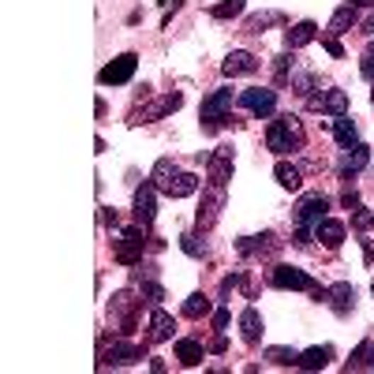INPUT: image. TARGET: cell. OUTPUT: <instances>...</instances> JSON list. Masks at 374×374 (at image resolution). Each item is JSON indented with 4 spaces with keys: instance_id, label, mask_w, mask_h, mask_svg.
<instances>
[{
    "instance_id": "6da1fadb",
    "label": "cell",
    "mask_w": 374,
    "mask_h": 374,
    "mask_svg": "<svg viewBox=\"0 0 374 374\" xmlns=\"http://www.w3.org/2000/svg\"><path fill=\"white\" fill-rule=\"evenodd\" d=\"M150 180H154L157 191L169 195V198H191V195L198 191V183H203V180L195 176V172H180L172 157H162V162L154 165Z\"/></svg>"
},
{
    "instance_id": "7a4b0ae2",
    "label": "cell",
    "mask_w": 374,
    "mask_h": 374,
    "mask_svg": "<svg viewBox=\"0 0 374 374\" xmlns=\"http://www.w3.org/2000/svg\"><path fill=\"white\" fill-rule=\"evenodd\" d=\"M303 142H307V131L296 116H277L270 128H266V146L277 154V157H285V154H296L303 150Z\"/></svg>"
},
{
    "instance_id": "3957f363",
    "label": "cell",
    "mask_w": 374,
    "mask_h": 374,
    "mask_svg": "<svg viewBox=\"0 0 374 374\" xmlns=\"http://www.w3.org/2000/svg\"><path fill=\"white\" fill-rule=\"evenodd\" d=\"M139 311H142V300H139L131 288H120V292H113V300H109V322L116 326V333H120V337L135 333Z\"/></svg>"
},
{
    "instance_id": "277c9868",
    "label": "cell",
    "mask_w": 374,
    "mask_h": 374,
    "mask_svg": "<svg viewBox=\"0 0 374 374\" xmlns=\"http://www.w3.org/2000/svg\"><path fill=\"white\" fill-rule=\"evenodd\" d=\"M270 285L285 288V292H311V296H318V300H326V292H329V288L318 285L311 273L296 270V266H273V270H270Z\"/></svg>"
},
{
    "instance_id": "5b68a950",
    "label": "cell",
    "mask_w": 374,
    "mask_h": 374,
    "mask_svg": "<svg viewBox=\"0 0 374 374\" xmlns=\"http://www.w3.org/2000/svg\"><path fill=\"white\" fill-rule=\"evenodd\" d=\"M142 251H146V232L142 225H135V229H124L116 239H113V259L120 266H139L142 262Z\"/></svg>"
},
{
    "instance_id": "8992f818",
    "label": "cell",
    "mask_w": 374,
    "mask_h": 374,
    "mask_svg": "<svg viewBox=\"0 0 374 374\" xmlns=\"http://www.w3.org/2000/svg\"><path fill=\"white\" fill-rule=\"evenodd\" d=\"M139 359H142V348H139V344H131V341H113L109 348L101 344V352H98V370L131 367V363H139Z\"/></svg>"
},
{
    "instance_id": "52a82bcc",
    "label": "cell",
    "mask_w": 374,
    "mask_h": 374,
    "mask_svg": "<svg viewBox=\"0 0 374 374\" xmlns=\"http://www.w3.org/2000/svg\"><path fill=\"white\" fill-rule=\"evenodd\" d=\"M135 68H139V57H135V52H120L116 60H109V64L98 72V83H101V86H124V83H131Z\"/></svg>"
},
{
    "instance_id": "ba28073f",
    "label": "cell",
    "mask_w": 374,
    "mask_h": 374,
    "mask_svg": "<svg viewBox=\"0 0 374 374\" xmlns=\"http://www.w3.org/2000/svg\"><path fill=\"white\" fill-rule=\"evenodd\" d=\"M229 109H232V90L229 86H221V90H213L210 98L203 101V128L206 131H213L217 128V120H229Z\"/></svg>"
},
{
    "instance_id": "9c48e42d",
    "label": "cell",
    "mask_w": 374,
    "mask_h": 374,
    "mask_svg": "<svg viewBox=\"0 0 374 374\" xmlns=\"http://www.w3.org/2000/svg\"><path fill=\"white\" fill-rule=\"evenodd\" d=\"M221 206H225V187L210 183V187H206V195H203V206H198V213H195L198 232H210L213 225H217V217H221Z\"/></svg>"
},
{
    "instance_id": "30bf717a",
    "label": "cell",
    "mask_w": 374,
    "mask_h": 374,
    "mask_svg": "<svg viewBox=\"0 0 374 374\" xmlns=\"http://www.w3.org/2000/svg\"><path fill=\"white\" fill-rule=\"evenodd\" d=\"M236 251L244 259H273L277 251H280V239L273 232H262V236H244V239H236Z\"/></svg>"
},
{
    "instance_id": "8fae6325",
    "label": "cell",
    "mask_w": 374,
    "mask_h": 374,
    "mask_svg": "<svg viewBox=\"0 0 374 374\" xmlns=\"http://www.w3.org/2000/svg\"><path fill=\"white\" fill-rule=\"evenodd\" d=\"M206 180L217 187H229L232 180V146H217L213 154H206Z\"/></svg>"
},
{
    "instance_id": "7c38bea8",
    "label": "cell",
    "mask_w": 374,
    "mask_h": 374,
    "mask_svg": "<svg viewBox=\"0 0 374 374\" xmlns=\"http://www.w3.org/2000/svg\"><path fill=\"white\" fill-rule=\"evenodd\" d=\"M239 105H244L247 113H255L259 120L262 116H273V109H277V90H270V86H251V90L239 94Z\"/></svg>"
},
{
    "instance_id": "4fadbf2b",
    "label": "cell",
    "mask_w": 374,
    "mask_h": 374,
    "mask_svg": "<svg viewBox=\"0 0 374 374\" xmlns=\"http://www.w3.org/2000/svg\"><path fill=\"white\" fill-rule=\"evenodd\" d=\"M326 210H329L326 195H303L300 206H296V225H300V229H314V225L326 217Z\"/></svg>"
},
{
    "instance_id": "5bb4252c",
    "label": "cell",
    "mask_w": 374,
    "mask_h": 374,
    "mask_svg": "<svg viewBox=\"0 0 374 374\" xmlns=\"http://www.w3.org/2000/svg\"><path fill=\"white\" fill-rule=\"evenodd\" d=\"M180 105H183V94H180V90H172V94H165V98H157L154 105L139 109L131 124H154V120H162V116H169V113H176Z\"/></svg>"
},
{
    "instance_id": "9a60e30c",
    "label": "cell",
    "mask_w": 374,
    "mask_h": 374,
    "mask_svg": "<svg viewBox=\"0 0 374 374\" xmlns=\"http://www.w3.org/2000/svg\"><path fill=\"white\" fill-rule=\"evenodd\" d=\"M154 217H157V187L154 180H146L142 187H135V221L142 229H150Z\"/></svg>"
},
{
    "instance_id": "2e32d148",
    "label": "cell",
    "mask_w": 374,
    "mask_h": 374,
    "mask_svg": "<svg viewBox=\"0 0 374 374\" xmlns=\"http://www.w3.org/2000/svg\"><path fill=\"white\" fill-rule=\"evenodd\" d=\"M326 303L333 307V314H352V307H356V285H348V280H337V285H329L326 292Z\"/></svg>"
},
{
    "instance_id": "e0dca14e",
    "label": "cell",
    "mask_w": 374,
    "mask_h": 374,
    "mask_svg": "<svg viewBox=\"0 0 374 374\" xmlns=\"http://www.w3.org/2000/svg\"><path fill=\"white\" fill-rule=\"evenodd\" d=\"M259 68H262L259 57H251V52H244V49L229 52V57H225V64H221V72L229 75V79H236V75H255Z\"/></svg>"
},
{
    "instance_id": "ac0fdd59",
    "label": "cell",
    "mask_w": 374,
    "mask_h": 374,
    "mask_svg": "<svg viewBox=\"0 0 374 374\" xmlns=\"http://www.w3.org/2000/svg\"><path fill=\"white\" fill-rule=\"evenodd\" d=\"M314 239H318L326 251H337V247L344 244V225L333 221V217H322V221L314 225Z\"/></svg>"
},
{
    "instance_id": "d6986e66",
    "label": "cell",
    "mask_w": 374,
    "mask_h": 374,
    "mask_svg": "<svg viewBox=\"0 0 374 374\" xmlns=\"http://www.w3.org/2000/svg\"><path fill=\"white\" fill-rule=\"evenodd\" d=\"M314 109H322L329 116H344V113H348V94L337 90V86H329V90H322L314 98Z\"/></svg>"
},
{
    "instance_id": "ffe728a7",
    "label": "cell",
    "mask_w": 374,
    "mask_h": 374,
    "mask_svg": "<svg viewBox=\"0 0 374 374\" xmlns=\"http://www.w3.org/2000/svg\"><path fill=\"white\" fill-rule=\"evenodd\" d=\"M172 329H176V322H172V314L169 311H157L150 314V333H146V341L150 344H162V341H172Z\"/></svg>"
},
{
    "instance_id": "44dd1931",
    "label": "cell",
    "mask_w": 374,
    "mask_h": 374,
    "mask_svg": "<svg viewBox=\"0 0 374 374\" xmlns=\"http://www.w3.org/2000/svg\"><path fill=\"white\" fill-rule=\"evenodd\" d=\"M356 19H359L356 4L337 8V11H333V19H329V26H326V38H341V34H348L352 26H356Z\"/></svg>"
},
{
    "instance_id": "7402d4cb",
    "label": "cell",
    "mask_w": 374,
    "mask_h": 374,
    "mask_svg": "<svg viewBox=\"0 0 374 374\" xmlns=\"http://www.w3.org/2000/svg\"><path fill=\"white\" fill-rule=\"evenodd\" d=\"M329 359H333V348H329V344H314V348L300 352L296 367H300V370H322V367H329Z\"/></svg>"
},
{
    "instance_id": "603a6c76",
    "label": "cell",
    "mask_w": 374,
    "mask_h": 374,
    "mask_svg": "<svg viewBox=\"0 0 374 374\" xmlns=\"http://www.w3.org/2000/svg\"><path fill=\"white\" fill-rule=\"evenodd\" d=\"M367 165H370V146L356 142L352 150H348V157H344V165H341V176H344V180H352L356 172H363Z\"/></svg>"
},
{
    "instance_id": "cb8c5ba5",
    "label": "cell",
    "mask_w": 374,
    "mask_h": 374,
    "mask_svg": "<svg viewBox=\"0 0 374 374\" xmlns=\"http://www.w3.org/2000/svg\"><path fill=\"white\" fill-rule=\"evenodd\" d=\"M239 337H244V344L262 341V314L255 311V307H247V311L239 314Z\"/></svg>"
},
{
    "instance_id": "d4e9b609",
    "label": "cell",
    "mask_w": 374,
    "mask_h": 374,
    "mask_svg": "<svg viewBox=\"0 0 374 374\" xmlns=\"http://www.w3.org/2000/svg\"><path fill=\"white\" fill-rule=\"evenodd\" d=\"M314 38H318V26L311 19H303V23L292 26V30H285V45L288 49H303V45H311Z\"/></svg>"
},
{
    "instance_id": "484cf974",
    "label": "cell",
    "mask_w": 374,
    "mask_h": 374,
    "mask_svg": "<svg viewBox=\"0 0 374 374\" xmlns=\"http://www.w3.org/2000/svg\"><path fill=\"white\" fill-rule=\"evenodd\" d=\"M203 356H206L203 341H195V337H180L176 341V359L183 367H198V363H203Z\"/></svg>"
},
{
    "instance_id": "4316f807",
    "label": "cell",
    "mask_w": 374,
    "mask_h": 374,
    "mask_svg": "<svg viewBox=\"0 0 374 374\" xmlns=\"http://www.w3.org/2000/svg\"><path fill=\"white\" fill-rule=\"evenodd\" d=\"M333 139H337V146H344V150H352V146L359 142V128H356V120L337 116V124H333Z\"/></svg>"
},
{
    "instance_id": "83f0119b",
    "label": "cell",
    "mask_w": 374,
    "mask_h": 374,
    "mask_svg": "<svg viewBox=\"0 0 374 374\" xmlns=\"http://www.w3.org/2000/svg\"><path fill=\"white\" fill-rule=\"evenodd\" d=\"M344 370H374V341H359V348L352 352V359L344 363Z\"/></svg>"
},
{
    "instance_id": "f1b7e54d",
    "label": "cell",
    "mask_w": 374,
    "mask_h": 374,
    "mask_svg": "<svg viewBox=\"0 0 374 374\" xmlns=\"http://www.w3.org/2000/svg\"><path fill=\"white\" fill-rule=\"evenodd\" d=\"M277 23H285V16H280V11H259V16H251V19L244 23V34L259 38V34H266V26H277Z\"/></svg>"
},
{
    "instance_id": "f546056e",
    "label": "cell",
    "mask_w": 374,
    "mask_h": 374,
    "mask_svg": "<svg viewBox=\"0 0 374 374\" xmlns=\"http://www.w3.org/2000/svg\"><path fill=\"white\" fill-rule=\"evenodd\" d=\"M210 311H213V303H210L206 292H195V296L183 300V318H206Z\"/></svg>"
},
{
    "instance_id": "4dcf8cb0",
    "label": "cell",
    "mask_w": 374,
    "mask_h": 374,
    "mask_svg": "<svg viewBox=\"0 0 374 374\" xmlns=\"http://www.w3.org/2000/svg\"><path fill=\"white\" fill-rule=\"evenodd\" d=\"M273 176H277V183L285 187V191H300V169L296 165H288V162H277V169H273Z\"/></svg>"
},
{
    "instance_id": "1f68e13d",
    "label": "cell",
    "mask_w": 374,
    "mask_h": 374,
    "mask_svg": "<svg viewBox=\"0 0 374 374\" xmlns=\"http://www.w3.org/2000/svg\"><path fill=\"white\" fill-rule=\"evenodd\" d=\"M244 4H247V0H221V4L210 8V16L213 19H236L239 11H244Z\"/></svg>"
},
{
    "instance_id": "d6a6232c",
    "label": "cell",
    "mask_w": 374,
    "mask_h": 374,
    "mask_svg": "<svg viewBox=\"0 0 374 374\" xmlns=\"http://www.w3.org/2000/svg\"><path fill=\"white\" fill-rule=\"evenodd\" d=\"M288 83H292V90H296V94H303V98H311V94L318 90L311 72H292V79H288Z\"/></svg>"
},
{
    "instance_id": "836d02e7",
    "label": "cell",
    "mask_w": 374,
    "mask_h": 374,
    "mask_svg": "<svg viewBox=\"0 0 374 374\" xmlns=\"http://www.w3.org/2000/svg\"><path fill=\"white\" fill-rule=\"evenodd\" d=\"M266 359L277 363V367H296L300 352H292V348H266Z\"/></svg>"
},
{
    "instance_id": "e575fe53",
    "label": "cell",
    "mask_w": 374,
    "mask_h": 374,
    "mask_svg": "<svg viewBox=\"0 0 374 374\" xmlns=\"http://www.w3.org/2000/svg\"><path fill=\"white\" fill-rule=\"evenodd\" d=\"M139 285H142V296L150 300V303H162L165 300V288L157 285V277H146V280H139Z\"/></svg>"
},
{
    "instance_id": "d590c367",
    "label": "cell",
    "mask_w": 374,
    "mask_h": 374,
    "mask_svg": "<svg viewBox=\"0 0 374 374\" xmlns=\"http://www.w3.org/2000/svg\"><path fill=\"white\" fill-rule=\"evenodd\" d=\"M180 247H183L191 259H203V255H206V247L198 244V236H191V232H187V236H180Z\"/></svg>"
},
{
    "instance_id": "8d00e7d4",
    "label": "cell",
    "mask_w": 374,
    "mask_h": 374,
    "mask_svg": "<svg viewBox=\"0 0 374 374\" xmlns=\"http://www.w3.org/2000/svg\"><path fill=\"white\" fill-rule=\"evenodd\" d=\"M288 64H292V57H277V64H273V75H277V83H288V79H292Z\"/></svg>"
},
{
    "instance_id": "74e56055",
    "label": "cell",
    "mask_w": 374,
    "mask_h": 374,
    "mask_svg": "<svg viewBox=\"0 0 374 374\" xmlns=\"http://www.w3.org/2000/svg\"><path fill=\"white\" fill-rule=\"evenodd\" d=\"M374 225V213L370 210H356V229H370Z\"/></svg>"
},
{
    "instance_id": "f35d334b",
    "label": "cell",
    "mask_w": 374,
    "mask_h": 374,
    "mask_svg": "<svg viewBox=\"0 0 374 374\" xmlns=\"http://www.w3.org/2000/svg\"><path fill=\"white\" fill-rule=\"evenodd\" d=\"M322 45H326V52H329V57H344V49H341V42H337V38H322Z\"/></svg>"
},
{
    "instance_id": "ab89813d",
    "label": "cell",
    "mask_w": 374,
    "mask_h": 374,
    "mask_svg": "<svg viewBox=\"0 0 374 374\" xmlns=\"http://www.w3.org/2000/svg\"><path fill=\"white\" fill-rule=\"evenodd\" d=\"M292 244H296V247H311V229H296Z\"/></svg>"
},
{
    "instance_id": "60d3db41",
    "label": "cell",
    "mask_w": 374,
    "mask_h": 374,
    "mask_svg": "<svg viewBox=\"0 0 374 374\" xmlns=\"http://www.w3.org/2000/svg\"><path fill=\"white\" fill-rule=\"evenodd\" d=\"M225 326H229V311L221 307V311L213 314V329H217V333H225Z\"/></svg>"
},
{
    "instance_id": "b9f144b4",
    "label": "cell",
    "mask_w": 374,
    "mask_h": 374,
    "mask_svg": "<svg viewBox=\"0 0 374 374\" xmlns=\"http://www.w3.org/2000/svg\"><path fill=\"white\" fill-rule=\"evenodd\" d=\"M359 72H363V79H370V83H374V57H363V64H359Z\"/></svg>"
},
{
    "instance_id": "7bdbcfd3",
    "label": "cell",
    "mask_w": 374,
    "mask_h": 374,
    "mask_svg": "<svg viewBox=\"0 0 374 374\" xmlns=\"http://www.w3.org/2000/svg\"><path fill=\"white\" fill-rule=\"evenodd\" d=\"M101 225H105V229H116V213H109V210H101Z\"/></svg>"
},
{
    "instance_id": "ee69618b",
    "label": "cell",
    "mask_w": 374,
    "mask_h": 374,
    "mask_svg": "<svg viewBox=\"0 0 374 374\" xmlns=\"http://www.w3.org/2000/svg\"><path fill=\"white\" fill-rule=\"evenodd\" d=\"M363 259H367V262L374 259V239H363Z\"/></svg>"
},
{
    "instance_id": "f6af8a7d",
    "label": "cell",
    "mask_w": 374,
    "mask_h": 374,
    "mask_svg": "<svg viewBox=\"0 0 374 374\" xmlns=\"http://www.w3.org/2000/svg\"><path fill=\"white\" fill-rule=\"evenodd\" d=\"M94 113H98V120H105V113H109V105H105V101L98 98V105H94Z\"/></svg>"
},
{
    "instance_id": "bcb514c9",
    "label": "cell",
    "mask_w": 374,
    "mask_h": 374,
    "mask_svg": "<svg viewBox=\"0 0 374 374\" xmlns=\"http://www.w3.org/2000/svg\"><path fill=\"white\" fill-rule=\"evenodd\" d=\"M344 206H359V195L356 191H344Z\"/></svg>"
},
{
    "instance_id": "7dc6e473",
    "label": "cell",
    "mask_w": 374,
    "mask_h": 374,
    "mask_svg": "<svg viewBox=\"0 0 374 374\" xmlns=\"http://www.w3.org/2000/svg\"><path fill=\"white\" fill-rule=\"evenodd\" d=\"M363 34H367V38H374V16H370V19L363 23Z\"/></svg>"
},
{
    "instance_id": "c3c4849f",
    "label": "cell",
    "mask_w": 374,
    "mask_h": 374,
    "mask_svg": "<svg viewBox=\"0 0 374 374\" xmlns=\"http://www.w3.org/2000/svg\"><path fill=\"white\" fill-rule=\"evenodd\" d=\"M348 4H356V8H370L374 0H348Z\"/></svg>"
},
{
    "instance_id": "681fc988",
    "label": "cell",
    "mask_w": 374,
    "mask_h": 374,
    "mask_svg": "<svg viewBox=\"0 0 374 374\" xmlns=\"http://www.w3.org/2000/svg\"><path fill=\"white\" fill-rule=\"evenodd\" d=\"M370 105H374V90H370Z\"/></svg>"
},
{
    "instance_id": "f907efd6",
    "label": "cell",
    "mask_w": 374,
    "mask_h": 374,
    "mask_svg": "<svg viewBox=\"0 0 374 374\" xmlns=\"http://www.w3.org/2000/svg\"><path fill=\"white\" fill-rule=\"evenodd\" d=\"M370 292H374V285H370Z\"/></svg>"
}]
</instances>
